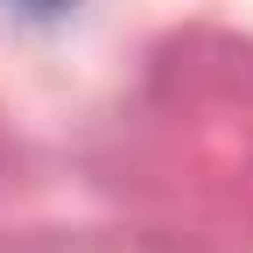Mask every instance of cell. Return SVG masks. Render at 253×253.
Wrapping results in <instances>:
<instances>
[{
	"mask_svg": "<svg viewBox=\"0 0 253 253\" xmlns=\"http://www.w3.org/2000/svg\"><path fill=\"white\" fill-rule=\"evenodd\" d=\"M28 7H42V14H49V7H63V0H28Z\"/></svg>",
	"mask_w": 253,
	"mask_h": 253,
	"instance_id": "1",
	"label": "cell"
}]
</instances>
